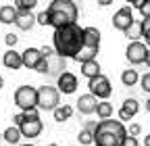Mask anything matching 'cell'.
Segmentation results:
<instances>
[{
    "mask_svg": "<svg viewBox=\"0 0 150 146\" xmlns=\"http://www.w3.org/2000/svg\"><path fill=\"white\" fill-rule=\"evenodd\" d=\"M86 27H79V23H73L61 29H54L52 35V44H54V52L63 59H75L81 52V48L86 46Z\"/></svg>",
    "mask_w": 150,
    "mask_h": 146,
    "instance_id": "obj_1",
    "label": "cell"
},
{
    "mask_svg": "<svg viewBox=\"0 0 150 146\" xmlns=\"http://www.w3.org/2000/svg\"><path fill=\"white\" fill-rule=\"evenodd\" d=\"M127 140V127L119 119L98 121L94 132V144L96 146H123Z\"/></svg>",
    "mask_w": 150,
    "mask_h": 146,
    "instance_id": "obj_2",
    "label": "cell"
},
{
    "mask_svg": "<svg viewBox=\"0 0 150 146\" xmlns=\"http://www.w3.org/2000/svg\"><path fill=\"white\" fill-rule=\"evenodd\" d=\"M46 11L50 15V25L54 29L77 23V17H79V9L73 0H54V2H50V6Z\"/></svg>",
    "mask_w": 150,
    "mask_h": 146,
    "instance_id": "obj_3",
    "label": "cell"
},
{
    "mask_svg": "<svg viewBox=\"0 0 150 146\" xmlns=\"http://www.w3.org/2000/svg\"><path fill=\"white\" fill-rule=\"evenodd\" d=\"M61 106V92L54 86H40L38 88V108L42 111H56Z\"/></svg>",
    "mask_w": 150,
    "mask_h": 146,
    "instance_id": "obj_4",
    "label": "cell"
},
{
    "mask_svg": "<svg viewBox=\"0 0 150 146\" xmlns=\"http://www.w3.org/2000/svg\"><path fill=\"white\" fill-rule=\"evenodd\" d=\"M15 104L21 111H29V108H38V88L33 86H21L15 92Z\"/></svg>",
    "mask_w": 150,
    "mask_h": 146,
    "instance_id": "obj_5",
    "label": "cell"
},
{
    "mask_svg": "<svg viewBox=\"0 0 150 146\" xmlns=\"http://www.w3.org/2000/svg\"><path fill=\"white\" fill-rule=\"evenodd\" d=\"M88 88H90V94L96 96L98 100H106L112 94V86H110L106 75H98L94 79H88Z\"/></svg>",
    "mask_w": 150,
    "mask_h": 146,
    "instance_id": "obj_6",
    "label": "cell"
},
{
    "mask_svg": "<svg viewBox=\"0 0 150 146\" xmlns=\"http://www.w3.org/2000/svg\"><path fill=\"white\" fill-rule=\"evenodd\" d=\"M148 46L144 42H129L127 44V50H125V59L131 63V65H142L146 63V54H148Z\"/></svg>",
    "mask_w": 150,
    "mask_h": 146,
    "instance_id": "obj_7",
    "label": "cell"
},
{
    "mask_svg": "<svg viewBox=\"0 0 150 146\" xmlns=\"http://www.w3.org/2000/svg\"><path fill=\"white\" fill-rule=\"evenodd\" d=\"M134 23L136 21H134V11H131V6H121L112 15V27L119 29V31H127Z\"/></svg>",
    "mask_w": 150,
    "mask_h": 146,
    "instance_id": "obj_8",
    "label": "cell"
},
{
    "mask_svg": "<svg viewBox=\"0 0 150 146\" xmlns=\"http://www.w3.org/2000/svg\"><path fill=\"white\" fill-rule=\"evenodd\" d=\"M56 88H59L61 94H73L77 90V77L71 71H65L61 77H56Z\"/></svg>",
    "mask_w": 150,
    "mask_h": 146,
    "instance_id": "obj_9",
    "label": "cell"
},
{
    "mask_svg": "<svg viewBox=\"0 0 150 146\" xmlns=\"http://www.w3.org/2000/svg\"><path fill=\"white\" fill-rule=\"evenodd\" d=\"M98 98L96 96H92V94H81L79 100H77V111L81 115H92V113H96V108H98Z\"/></svg>",
    "mask_w": 150,
    "mask_h": 146,
    "instance_id": "obj_10",
    "label": "cell"
},
{
    "mask_svg": "<svg viewBox=\"0 0 150 146\" xmlns=\"http://www.w3.org/2000/svg\"><path fill=\"white\" fill-rule=\"evenodd\" d=\"M21 54H23V67H27V69H35L38 63L44 59L42 57V50L40 48H31V46L27 50H23Z\"/></svg>",
    "mask_w": 150,
    "mask_h": 146,
    "instance_id": "obj_11",
    "label": "cell"
},
{
    "mask_svg": "<svg viewBox=\"0 0 150 146\" xmlns=\"http://www.w3.org/2000/svg\"><path fill=\"white\" fill-rule=\"evenodd\" d=\"M42 121L40 119H31V121H25L19 130H21V136H25V138H38L42 134Z\"/></svg>",
    "mask_w": 150,
    "mask_h": 146,
    "instance_id": "obj_12",
    "label": "cell"
},
{
    "mask_svg": "<svg viewBox=\"0 0 150 146\" xmlns=\"http://www.w3.org/2000/svg\"><path fill=\"white\" fill-rule=\"evenodd\" d=\"M2 63H4L6 69H13V71H15V69H21V67H23V54H21V52H15V50L11 48V50L4 52Z\"/></svg>",
    "mask_w": 150,
    "mask_h": 146,
    "instance_id": "obj_13",
    "label": "cell"
},
{
    "mask_svg": "<svg viewBox=\"0 0 150 146\" xmlns=\"http://www.w3.org/2000/svg\"><path fill=\"white\" fill-rule=\"evenodd\" d=\"M35 23H38V15H33V13H25V11H19L17 21H15V25H17L19 29L27 31V29H31Z\"/></svg>",
    "mask_w": 150,
    "mask_h": 146,
    "instance_id": "obj_14",
    "label": "cell"
},
{
    "mask_svg": "<svg viewBox=\"0 0 150 146\" xmlns=\"http://www.w3.org/2000/svg\"><path fill=\"white\" fill-rule=\"evenodd\" d=\"M17 6L15 4H4V6H0V23H4V25H11L17 21Z\"/></svg>",
    "mask_w": 150,
    "mask_h": 146,
    "instance_id": "obj_15",
    "label": "cell"
},
{
    "mask_svg": "<svg viewBox=\"0 0 150 146\" xmlns=\"http://www.w3.org/2000/svg\"><path fill=\"white\" fill-rule=\"evenodd\" d=\"M63 69H67V67H65V59L59 57V54H52V57L48 59V73H52V75H56V77H61L63 73H65Z\"/></svg>",
    "mask_w": 150,
    "mask_h": 146,
    "instance_id": "obj_16",
    "label": "cell"
},
{
    "mask_svg": "<svg viewBox=\"0 0 150 146\" xmlns=\"http://www.w3.org/2000/svg\"><path fill=\"white\" fill-rule=\"evenodd\" d=\"M81 75L88 77V79H94V77L102 75V73H100V63H98V61H88V63H83V65H81Z\"/></svg>",
    "mask_w": 150,
    "mask_h": 146,
    "instance_id": "obj_17",
    "label": "cell"
},
{
    "mask_svg": "<svg viewBox=\"0 0 150 146\" xmlns=\"http://www.w3.org/2000/svg\"><path fill=\"white\" fill-rule=\"evenodd\" d=\"M83 33H86V46H90V48H100V31H98L96 27H86Z\"/></svg>",
    "mask_w": 150,
    "mask_h": 146,
    "instance_id": "obj_18",
    "label": "cell"
},
{
    "mask_svg": "<svg viewBox=\"0 0 150 146\" xmlns=\"http://www.w3.org/2000/svg\"><path fill=\"white\" fill-rule=\"evenodd\" d=\"M71 115H73V106H71V104H61V106L54 111V121L63 123V121L71 119Z\"/></svg>",
    "mask_w": 150,
    "mask_h": 146,
    "instance_id": "obj_19",
    "label": "cell"
},
{
    "mask_svg": "<svg viewBox=\"0 0 150 146\" xmlns=\"http://www.w3.org/2000/svg\"><path fill=\"white\" fill-rule=\"evenodd\" d=\"M140 79H142V77L138 75L136 69H125V71L121 73V82H123V86H136Z\"/></svg>",
    "mask_w": 150,
    "mask_h": 146,
    "instance_id": "obj_20",
    "label": "cell"
},
{
    "mask_svg": "<svg viewBox=\"0 0 150 146\" xmlns=\"http://www.w3.org/2000/svg\"><path fill=\"white\" fill-rule=\"evenodd\" d=\"M96 115L100 117V121H106L112 117V104L106 102V100H100L98 102V108H96Z\"/></svg>",
    "mask_w": 150,
    "mask_h": 146,
    "instance_id": "obj_21",
    "label": "cell"
},
{
    "mask_svg": "<svg viewBox=\"0 0 150 146\" xmlns=\"http://www.w3.org/2000/svg\"><path fill=\"white\" fill-rule=\"evenodd\" d=\"M4 140L8 142V144H17L19 140H21V130H19V127H15V125H11V127H6L4 130Z\"/></svg>",
    "mask_w": 150,
    "mask_h": 146,
    "instance_id": "obj_22",
    "label": "cell"
},
{
    "mask_svg": "<svg viewBox=\"0 0 150 146\" xmlns=\"http://www.w3.org/2000/svg\"><path fill=\"white\" fill-rule=\"evenodd\" d=\"M121 108H125V111H127V113H129L131 117H134V115H136V113L140 111V102H138L136 98H125V100H123V106H121Z\"/></svg>",
    "mask_w": 150,
    "mask_h": 146,
    "instance_id": "obj_23",
    "label": "cell"
},
{
    "mask_svg": "<svg viewBox=\"0 0 150 146\" xmlns=\"http://www.w3.org/2000/svg\"><path fill=\"white\" fill-rule=\"evenodd\" d=\"M125 35H127L131 42H140V38H142V25L140 23H134V25L125 31Z\"/></svg>",
    "mask_w": 150,
    "mask_h": 146,
    "instance_id": "obj_24",
    "label": "cell"
},
{
    "mask_svg": "<svg viewBox=\"0 0 150 146\" xmlns=\"http://www.w3.org/2000/svg\"><path fill=\"white\" fill-rule=\"evenodd\" d=\"M38 4V0H17V11H25V13H31Z\"/></svg>",
    "mask_w": 150,
    "mask_h": 146,
    "instance_id": "obj_25",
    "label": "cell"
},
{
    "mask_svg": "<svg viewBox=\"0 0 150 146\" xmlns=\"http://www.w3.org/2000/svg\"><path fill=\"white\" fill-rule=\"evenodd\" d=\"M77 140H79V144L90 146V144H94V132H90V130H81L79 136H77Z\"/></svg>",
    "mask_w": 150,
    "mask_h": 146,
    "instance_id": "obj_26",
    "label": "cell"
},
{
    "mask_svg": "<svg viewBox=\"0 0 150 146\" xmlns=\"http://www.w3.org/2000/svg\"><path fill=\"white\" fill-rule=\"evenodd\" d=\"M140 25H142V38H146V44L150 46V19H142Z\"/></svg>",
    "mask_w": 150,
    "mask_h": 146,
    "instance_id": "obj_27",
    "label": "cell"
},
{
    "mask_svg": "<svg viewBox=\"0 0 150 146\" xmlns=\"http://www.w3.org/2000/svg\"><path fill=\"white\" fill-rule=\"evenodd\" d=\"M140 132H142V125H140V123H129V130H127V136H131V138H136V136H140Z\"/></svg>",
    "mask_w": 150,
    "mask_h": 146,
    "instance_id": "obj_28",
    "label": "cell"
},
{
    "mask_svg": "<svg viewBox=\"0 0 150 146\" xmlns=\"http://www.w3.org/2000/svg\"><path fill=\"white\" fill-rule=\"evenodd\" d=\"M140 86H142V90H144V92H148V94H150V73H144V75H142Z\"/></svg>",
    "mask_w": 150,
    "mask_h": 146,
    "instance_id": "obj_29",
    "label": "cell"
},
{
    "mask_svg": "<svg viewBox=\"0 0 150 146\" xmlns=\"http://www.w3.org/2000/svg\"><path fill=\"white\" fill-rule=\"evenodd\" d=\"M38 23H40V25H50V15H48V11H42L40 15H38Z\"/></svg>",
    "mask_w": 150,
    "mask_h": 146,
    "instance_id": "obj_30",
    "label": "cell"
},
{
    "mask_svg": "<svg viewBox=\"0 0 150 146\" xmlns=\"http://www.w3.org/2000/svg\"><path fill=\"white\" fill-rule=\"evenodd\" d=\"M25 121H27V119H25V115H23V113H17V115L13 117V125H15V127H21Z\"/></svg>",
    "mask_w": 150,
    "mask_h": 146,
    "instance_id": "obj_31",
    "label": "cell"
},
{
    "mask_svg": "<svg viewBox=\"0 0 150 146\" xmlns=\"http://www.w3.org/2000/svg\"><path fill=\"white\" fill-rule=\"evenodd\" d=\"M140 13H142L144 19H150V0H144V4H142Z\"/></svg>",
    "mask_w": 150,
    "mask_h": 146,
    "instance_id": "obj_32",
    "label": "cell"
},
{
    "mask_svg": "<svg viewBox=\"0 0 150 146\" xmlns=\"http://www.w3.org/2000/svg\"><path fill=\"white\" fill-rule=\"evenodd\" d=\"M25 119L31 121V119H40V115H38V108H29V111H23Z\"/></svg>",
    "mask_w": 150,
    "mask_h": 146,
    "instance_id": "obj_33",
    "label": "cell"
},
{
    "mask_svg": "<svg viewBox=\"0 0 150 146\" xmlns=\"http://www.w3.org/2000/svg\"><path fill=\"white\" fill-rule=\"evenodd\" d=\"M35 71H38V73H48V59H42L40 63H38Z\"/></svg>",
    "mask_w": 150,
    "mask_h": 146,
    "instance_id": "obj_34",
    "label": "cell"
},
{
    "mask_svg": "<svg viewBox=\"0 0 150 146\" xmlns=\"http://www.w3.org/2000/svg\"><path fill=\"white\" fill-rule=\"evenodd\" d=\"M4 42H6V46L13 48V46L17 44V35H15V33H6V35H4Z\"/></svg>",
    "mask_w": 150,
    "mask_h": 146,
    "instance_id": "obj_35",
    "label": "cell"
},
{
    "mask_svg": "<svg viewBox=\"0 0 150 146\" xmlns=\"http://www.w3.org/2000/svg\"><path fill=\"white\" fill-rule=\"evenodd\" d=\"M40 50H42V57H44V59H50L52 54H56V52H54V50H52L50 46H42Z\"/></svg>",
    "mask_w": 150,
    "mask_h": 146,
    "instance_id": "obj_36",
    "label": "cell"
},
{
    "mask_svg": "<svg viewBox=\"0 0 150 146\" xmlns=\"http://www.w3.org/2000/svg\"><path fill=\"white\" fill-rule=\"evenodd\" d=\"M129 119H131V115L125 111V108H119V121L123 123V121H129Z\"/></svg>",
    "mask_w": 150,
    "mask_h": 146,
    "instance_id": "obj_37",
    "label": "cell"
},
{
    "mask_svg": "<svg viewBox=\"0 0 150 146\" xmlns=\"http://www.w3.org/2000/svg\"><path fill=\"white\" fill-rule=\"evenodd\" d=\"M123 146H138V138L127 136V140H125V144H123Z\"/></svg>",
    "mask_w": 150,
    "mask_h": 146,
    "instance_id": "obj_38",
    "label": "cell"
},
{
    "mask_svg": "<svg viewBox=\"0 0 150 146\" xmlns=\"http://www.w3.org/2000/svg\"><path fill=\"white\" fill-rule=\"evenodd\" d=\"M142 4H144V0H131V6H134V9H142Z\"/></svg>",
    "mask_w": 150,
    "mask_h": 146,
    "instance_id": "obj_39",
    "label": "cell"
},
{
    "mask_svg": "<svg viewBox=\"0 0 150 146\" xmlns=\"http://www.w3.org/2000/svg\"><path fill=\"white\" fill-rule=\"evenodd\" d=\"M98 4H100V6H108V4H110V0H98Z\"/></svg>",
    "mask_w": 150,
    "mask_h": 146,
    "instance_id": "obj_40",
    "label": "cell"
},
{
    "mask_svg": "<svg viewBox=\"0 0 150 146\" xmlns=\"http://www.w3.org/2000/svg\"><path fill=\"white\" fill-rule=\"evenodd\" d=\"M144 146H150V134H148V136L144 138Z\"/></svg>",
    "mask_w": 150,
    "mask_h": 146,
    "instance_id": "obj_41",
    "label": "cell"
},
{
    "mask_svg": "<svg viewBox=\"0 0 150 146\" xmlns=\"http://www.w3.org/2000/svg\"><path fill=\"white\" fill-rule=\"evenodd\" d=\"M146 65L150 67V50H148V54H146Z\"/></svg>",
    "mask_w": 150,
    "mask_h": 146,
    "instance_id": "obj_42",
    "label": "cell"
},
{
    "mask_svg": "<svg viewBox=\"0 0 150 146\" xmlns=\"http://www.w3.org/2000/svg\"><path fill=\"white\" fill-rule=\"evenodd\" d=\"M146 111H148V113H150V98H148V100H146Z\"/></svg>",
    "mask_w": 150,
    "mask_h": 146,
    "instance_id": "obj_43",
    "label": "cell"
},
{
    "mask_svg": "<svg viewBox=\"0 0 150 146\" xmlns=\"http://www.w3.org/2000/svg\"><path fill=\"white\" fill-rule=\"evenodd\" d=\"M2 86H4V79H2V77H0V88H2Z\"/></svg>",
    "mask_w": 150,
    "mask_h": 146,
    "instance_id": "obj_44",
    "label": "cell"
},
{
    "mask_svg": "<svg viewBox=\"0 0 150 146\" xmlns=\"http://www.w3.org/2000/svg\"><path fill=\"white\" fill-rule=\"evenodd\" d=\"M23 146H31V144H23Z\"/></svg>",
    "mask_w": 150,
    "mask_h": 146,
    "instance_id": "obj_45",
    "label": "cell"
},
{
    "mask_svg": "<svg viewBox=\"0 0 150 146\" xmlns=\"http://www.w3.org/2000/svg\"><path fill=\"white\" fill-rule=\"evenodd\" d=\"M50 146H56V144H50Z\"/></svg>",
    "mask_w": 150,
    "mask_h": 146,
    "instance_id": "obj_46",
    "label": "cell"
},
{
    "mask_svg": "<svg viewBox=\"0 0 150 146\" xmlns=\"http://www.w3.org/2000/svg\"><path fill=\"white\" fill-rule=\"evenodd\" d=\"M94 146H96V144H94Z\"/></svg>",
    "mask_w": 150,
    "mask_h": 146,
    "instance_id": "obj_47",
    "label": "cell"
}]
</instances>
